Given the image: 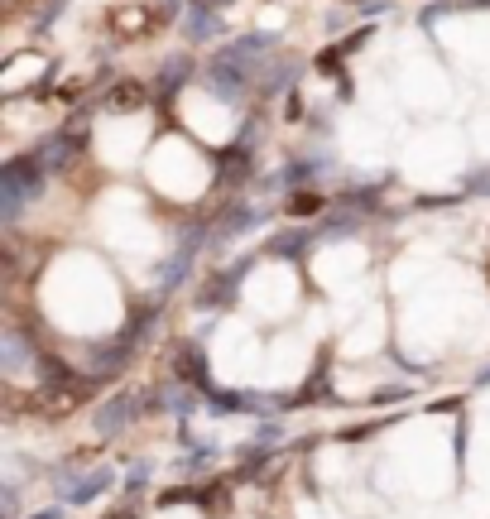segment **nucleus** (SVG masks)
Here are the masks:
<instances>
[{"mask_svg":"<svg viewBox=\"0 0 490 519\" xmlns=\"http://www.w3.org/2000/svg\"><path fill=\"white\" fill-rule=\"evenodd\" d=\"M29 519H63V505H48V510H39V514H29Z\"/></svg>","mask_w":490,"mask_h":519,"instance_id":"24","label":"nucleus"},{"mask_svg":"<svg viewBox=\"0 0 490 519\" xmlns=\"http://www.w3.org/2000/svg\"><path fill=\"white\" fill-rule=\"evenodd\" d=\"M197 394L202 390H193V384H164V390H155V394H149L145 399V409L149 414H193L197 409Z\"/></svg>","mask_w":490,"mask_h":519,"instance_id":"7","label":"nucleus"},{"mask_svg":"<svg viewBox=\"0 0 490 519\" xmlns=\"http://www.w3.org/2000/svg\"><path fill=\"white\" fill-rule=\"evenodd\" d=\"M255 438H260V447H275V443L284 438V428H279V424H260V433H255Z\"/></svg>","mask_w":490,"mask_h":519,"instance_id":"20","label":"nucleus"},{"mask_svg":"<svg viewBox=\"0 0 490 519\" xmlns=\"http://www.w3.org/2000/svg\"><path fill=\"white\" fill-rule=\"evenodd\" d=\"M265 216H269L265 207H245V203H235V207L222 212V222L212 226V236H216V241H231V236H241V231H250V226H260Z\"/></svg>","mask_w":490,"mask_h":519,"instance_id":"8","label":"nucleus"},{"mask_svg":"<svg viewBox=\"0 0 490 519\" xmlns=\"http://www.w3.org/2000/svg\"><path fill=\"white\" fill-rule=\"evenodd\" d=\"M289 212H294V216H313V212H323V197H303V193H298L294 203H289Z\"/></svg>","mask_w":490,"mask_h":519,"instance_id":"19","label":"nucleus"},{"mask_svg":"<svg viewBox=\"0 0 490 519\" xmlns=\"http://www.w3.org/2000/svg\"><path fill=\"white\" fill-rule=\"evenodd\" d=\"M0 519H20V491H15V481L0 485Z\"/></svg>","mask_w":490,"mask_h":519,"instance_id":"18","label":"nucleus"},{"mask_svg":"<svg viewBox=\"0 0 490 519\" xmlns=\"http://www.w3.org/2000/svg\"><path fill=\"white\" fill-rule=\"evenodd\" d=\"M317 174H323V169H317V164L308 159V164H289V169H284V174H275V178H265V188H303V183H313Z\"/></svg>","mask_w":490,"mask_h":519,"instance_id":"17","label":"nucleus"},{"mask_svg":"<svg viewBox=\"0 0 490 519\" xmlns=\"http://www.w3.org/2000/svg\"><path fill=\"white\" fill-rule=\"evenodd\" d=\"M0 361H5V375H15V371H25V365L39 361V356H29L25 337H20L15 327H5V332H0Z\"/></svg>","mask_w":490,"mask_h":519,"instance_id":"14","label":"nucleus"},{"mask_svg":"<svg viewBox=\"0 0 490 519\" xmlns=\"http://www.w3.org/2000/svg\"><path fill=\"white\" fill-rule=\"evenodd\" d=\"M82 145H87V121H67L58 135H48V140L34 145V155H39V164H44L48 174H67Z\"/></svg>","mask_w":490,"mask_h":519,"instance_id":"4","label":"nucleus"},{"mask_svg":"<svg viewBox=\"0 0 490 519\" xmlns=\"http://www.w3.org/2000/svg\"><path fill=\"white\" fill-rule=\"evenodd\" d=\"M207 241H212V226H202V222H197L193 231H183V236H178V250L155 270L159 289H178V284L193 274V260L202 255V245H207Z\"/></svg>","mask_w":490,"mask_h":519,"instance_id":"3","label":"nucleus"},{"mask_svg":"<svg viewBox=\"0 0 490 519\" xmlns=\"http://www.w3.org/2000/svg\"><path fill=\"white\" fill-rule=\"evenodd\" d=\"M140 409H145V404H140V394H115V399H106V404L96 409L92 424H96L101 438H115V433H125L135 418H140Z\"/></svg>","mask_w":490,"mask_h":519,"instance_id":"5","label":"nucleus"},{"mask_svg":"<svg viewBox=\"0 0 490 519\" xmlns=\"http://www.w3.org/2000/svg\"><path fill=\"white\" fill-rule=\"evenodd\" d=\"M481 384H490V365H485V371H481Z\"/></svg>","mask_w":490,"mask_h":519,"instance_id":"25","label":"nucleus"},{"mask_svg":"<svg viewBox=\"0 0 490 519\" xmlns=\"http://www.w3.org/2000/svg\"><path fill=\"white\" fill-rule=\"evenodd\" d=\"M183 35H188L193 44H202V39H216V35H222V20L212 15V5H202V0H193L188 20H183Z\"/></svg>","mask_w":490,"mask_h":519,"instance_id":"13","label":"nucleus"},{"mask_svg":"<svg viewBox=\"0 0 490 519\" xmlns=\"http://www.w3.org/2000/svg\"><path fill=\"white\" fill-rule=\"evenodd\" d=\"M466 188H471V193H490V174H476V178L466 183Z\"/></svg>","mask_w":490,"mask_h":519,"instance_id":"22","label":"nucleus"},{"mask_svg":"<svg viewBox=\"0 0 490 519\" xmlns=\"http://www.w3.org/2000/svg\"><path fill=\"white\" fill-rule=\"evenodd\" d=\"M111 481H115V466H96V472L77 476V481H58V491L67 505H92L101 491H111Z\"/></svg>","mask_w":490,"mask_h":519,"instance_id":"6","label":"nucleus"},{"mask_svg":"<svg viewBox=\"0 0 490 519\" xmlns=\"http://www.w3.org/2000/svg\"><path fill=\"white\" fill-rule=\"evenodd\" d=\"M193 77V58L188 54H178V58H168L164 63V68H159V82H155V92L159 96H174L178 87H183V82H188Z\"/></svg>","mask_w":490,"mask_h":519,"instance_id":"15","label":"nucleus"},{"mask_svg":"<svg viewBox=\"0 0 490 519\" xmlns=\"http://www.w3.org/2000/svg\"><path fill=\"white\" fill-rule=\"evenodd\" d=\"M178 380L207 394V356H202V346H193V342L178 346Z\"/></svg>","mask_w":490,"mask_h":519,"instance_id":"11","label":"nucleus"},{"mask_svg":"<svg viewBox=\"0 0 490 519\" xmlns=\"http://www.w3.org/2000/svg\"><path fill=\"white\" fill-rule=\"evenodd\" d=\"M44 164H39V155H20V159H10L5 169H0V222L5 226H15L20 222V212H25V203H34V197L44 193Z\"/></svg>","mask_w":490,"mask_h":519,"instance_id":"1","label":"nucleus"},{"mask_svg":"<svg viewBox=\"0 0 490 519\" xmlns=\"http://www.w3.org/2000/svg\"><path fill=\"white\" fill-rule=\"evenodd\" d=\"M135 351H140V346H135L130 337H121V342H106V346H96V351H92V375H115V371H125Z\"/></svg>","mask_w":490,"mask_h":519,"instance_id":"9","label":"nucleus"},{"mask_svg":"<svg viewBox=\"0 0 490 519\" xmlns=\"http://www.w3.org/2000/svg\"><path fill=\"white\" fill-rule=\"evenodd\" d=\"M145 481H149V466L140 462V466H135V472H130V481H125V485H130V491H140V485H145Z\"/></svg>","mask_w":490,"mask_h":519,"instance_id":"21","label":"nucleus"},{"mask_svg":"<svg viewBox=\"0 0 490 519\" xmlns=\"http://www.w3.org/2000/svg\"><path fill=\"white\" fill-rule=\"evenodd\" d=\"M317 241V231H308V226H294V231H279V236H269V255H279V260H303L308 255V245Z\"/></svg>","mask_w":490,"mask_h":519,"instance_id":"10","label":"nucleus"},{"mask_svg":"<svg viewBox=\"0 0 490 519\" xmlns=\"http://www.w3.org/2000/svg\"><path fill=\"white\" fill-rule=\"evenodd\" d=\"M245 270H250V260H241V264H235V270H226V274H216V279H212L216 289L202 294V304H226V298H235V289H241Z\"/></svg>","mask_w":490,"mask_h":519,"instance_id":"16","label":"nucleus"},{"mask_svg":"<svg viewBox=\"0 0 490 519\" xmlns=\"http://www.w3.org/2000/svg\"><path fill=\"white\" fill-rule=\"evenodd\" d=\"M395 399H404V390H380V394H375V404H395Z\"/></svg>","mask_w":490,"mask_h":519,"instance_id":"23","label":"nucleus"},{"mask_svg":"<svg viewBox=\"0 0 490 519\" xmlns=\"http://www.w3.org/2000/svg\"><path fill=\"white\" fill-rule=\"evenodd\" d=\"M207 82H212V92L222 96V102L241 106L245 92L260 87V68H250V63H235V58H226V54H216V58L207 63Z\"/></svg>","mask_w":490,"mask_h":519,"instance_id":"2","label":"nucleus"},{"mask_svg":"<svg viewBox=\"0 0 490 519\" xmlns=\"http://www.w3.org/2000/svg\"><path fill=\"white\" fill-rule=\"evenodd\" d=\"M212 414H269V404L260 394H245V390H226V394H212L207 399Z\"/></svg>","mask_w":490,"mask_h":519,"instance_id":"12","label":"nucleus"}]
</instances>
